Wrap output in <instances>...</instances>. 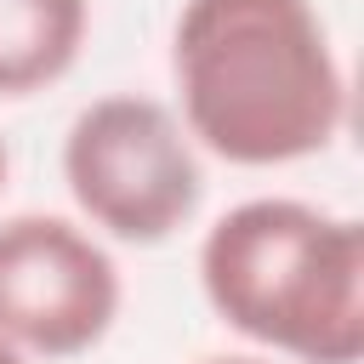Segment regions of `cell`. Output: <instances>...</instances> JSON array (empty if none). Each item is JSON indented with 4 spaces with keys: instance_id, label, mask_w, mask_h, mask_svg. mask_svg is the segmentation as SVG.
<instances>
[{
    "instance_id": "6da1fadb",
    "label": "cell",
    "mask_w": 364,
    "mask_h": 364,
    "mask_svg": "<svg viewBox=\"0 0 364 364\" xmlns=\"http://www.w3.org/2000/svg\"><path fill=\"white\" fill-rule=\"evenodd\" d=\"M171 74L188 136L228 165H296L347 125V74L313 0H182Z\"/></svg>"
},
{
    "instance_id": "277c9868",
    "label": "cell",
    "mask_w": 364,
    "mask_h": 364,
    "mask_svg": "<svg viewBox=\"0 0 364 364\" xmlns=\"http://www.w3.org/2000/svg\"><path fill=\"white\" fill-rule=\"evenodd\" d=\"M119 318L114 256L68 216L23 210L0 222V341L34 358L91 353Z\"/></svg>"
},
{
    "instance_id": "ba28073f",
    "label": "cell",
    "mask_w": 364,
    "mask_h": 364,
    "mask_svg": "<svg viewBox=\"0 0 364 364\" xmlns=\"http://www.w3.org/2000/svg\"><path fill=\"white\" fill-rule=\"evenodd\" d=\"M6 171H11V154H6V136H0V188H6Z\"/></svg>"
},
{
    "instance_id": "8992f818",
    "label": "cell",
    "mask_w": 364,
    "mask_h": 364,
    "mask_svg": "<svg viewBox=\"0 0 364 364\" xmlns=\"http://www.w3.org/2000/svg\"><path fill=\"white\" fill-rule=\"evenodd\" d=\"M199 364H267V358H250V353H216V358H199Z\"/></svg>"
},
{
    "instance_id": "3957f363",
    "label": "cell",
    "mask_w": 364,
    "mask_h": 364,
    "mask_svg": "<svg viewBox=\"0 0 364 364\" xmlns=\"http://www.w3.org/2000/svg\"><path fill=\"white\" fill-rule=\"evenodd\" d=\"M63 182L91 228L119 245L176 239L205 199V165L188 125L136 91L97 97L63 136Z\"/></svg>"
},
{
    "instance_id": "52a82bcc",
    "label": "cell",
    "mask_w": 364,
    "mask_h": 364,
    "mask_svg": "<svg viewBox=\"0 0 364 364\" xmlns=\"http://www.w3.org/2000/svg\"><path fill=\"white\" fill-rule=\"evenodd\" d=\"M0 364H28V358H23V353H17L11 341H0Z\"/></svg>"
},
{
    "instance_id": "7a4b0ae2",
    "label": "cell",
    "mask_w": 364,
    "mask_h": 364,
    "mask_svg": "<svg viewBox=\"0 0 364 364\" xmlns=\"http://www.w3.org/2000/svg\"><path fill=\"white\" fill-rule=\"evenodd\" d=\"M210 313L296 364H358L364 353V233L353 216L301 199H245L199 245Z\"/></svg>"
},
{
    "instance_id": "5b68a950",
    "label": "cell",
    "mask_w": 364,
    "mask_h": 364,
    "mask_svg": "<svg viewBox=\"0 0 364 364\" xmlns=\"http://www.w3.org/2000/svg\"><path fill=\"white\" fill-rule=\"evenodd\" d=\"M91 0H0V97L57 85L85 46Z\"/></svg>"
}]
</instances>
